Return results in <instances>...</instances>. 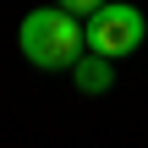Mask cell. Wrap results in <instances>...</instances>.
<instances>
[{"label":"cell","mask_w":148,"mask_h":148,"mask_svg":"<svg viewBox=\"0 0 148 148\" xmlns=\"http://www.w3.org/2000/svg\"><path fill=\"white\" fill-rule=\"evenodd\" d=\"M148 38V16L126 0H104L93 16H82V44L104 60H121V55H137V44Z\"/></svg>","instance_id":"7a4b0ae2"},{"label":"cell","mask_w":148,"mask_h":148,"mask_svg":"<svg viewBox=\"0 0 148 148\" xmlns=\"http://www.w3.org/2000/svg\"><path fill=\"white\" fill-rule=\"evenodd\" d=\"M55 5H60V11H71V16H93L104 0H55Z\"/></svg>","instance_id":"277c9868"},{"label":"cell","mask_w":148,"mask_h":148,"mask_svg":"<svg viewBox=\"0 0 148 148\" xmlns=\"http://www.w3.org/2000/svg\"><path fill=\"white\" fill-rule=\"evenodd\" d=\"M71 82H77L88 99H99V93H110V88H115V60H104V55L82 49V60L71 66Z\"/></svg>","instance_id":"3957f363"},{"label":"cell","mask_w":148,"mask_h":148,"mask_svg":"<svg viewBox=\"0 0 148 148\" xmlns=\"http://www.w3.org/2000/svg\"><path fill=\"white\" fill-rule=\"evenodd\" d=\"M16 44H22L27 66H38V71H71L82 60V49H88L82 44V16H71L60 5L27 11L22 27H16Z\"/></svg>","instance_id":"6da1fadb"}]
</instances>
